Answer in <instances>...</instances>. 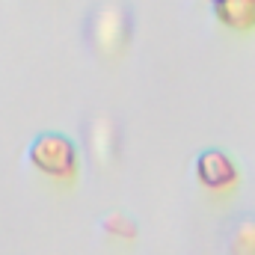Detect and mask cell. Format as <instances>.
<instances>
[{"label": "cell", "instance_id": "1", "mask_svg": "<svg viewBox=\"0 0 255 255\" xmlns=\"http://www.w3.org/2000/svg\"><path fill=\"white\" fill-rule=\"evenodd\" d=\"M30 160L39 172L54 175V178H68L77 166V151L74 145L60 136V133H42L33 148H30Z\"/></svg>", "mask_w": 255, "mask_h": 255}, {"label": "cell", "instance_id": "2", "mask_svg": "<svg viewBox=\"0 0 255 255\" xmlns=\"http://www.w3.org/2000/svg\"><path fill=\"white\" fill-rule=\"evenodd\" d=\"M196 178L208 190H217V193L229 190V187L238 184V166H235V160L226 151L208 148V151H202L196 157Z\"/></svg>", "mask_w": 255, "mask_h": 255}, {"label": "cell", "instance_id": "3", "mask_svg": "<svg viewBox=\"0 0 255 255\" xmlns=\"http://www.w3.org/2000/svg\"><path fill=\"white\" fill-rule=\"evenodd\" d=\"M235 255H255V220H244L232 235Z\"/></svg>", "mask_w": 255, "mask_h": 255}, {"label": "cell", "instance_id": "4", "mask_svg": "<svg viewBox=\"0 0 255 255\" xmlns=\"http://www.w3.org/2000/svg\"><path fill=\"white\" fill-rule=\"evenodd\" d=\"M107 229H110V232H119V235H128V238L136 235V226H133L130 220H125V217H110V220H107Z\"/></svg>", "mask_w": 255, "mask_h": 255}, {"label": "cell", "instance_id": "5", "mask_svg": "<svg viewBox=\"0 0 255 255\" xmlns=\"http://www.w3.org/2000/svg\"><path fill=\"white\" fill-rule=\"evenodd\" d=\"M214 3H220V0H214Z\"/></svg>", "mask_w": 255, "mask_h": 255}]
</instances>
